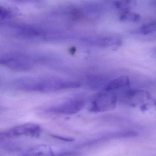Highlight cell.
<instances>
[{"instance_id":"1","label":"cell","mask_w":156,"mask_h":156,"mask_svg":"<svg viewBox=\"0 0 156 156\" xmlns=\"http://www.w3.org/2000/svg\"><path fill=\"white\" fill-rule=\"evenodd\" d=\"M13 85L19 90L27 92L51 93L79 87L78 82L56 77L25 78L16 81Z\"/></svg>"},{"instance_id":"2","label":"cell","mask_w":156,"mask_h":156,"mask_svg":"<svg viewBox=\"0 0 156 156\" xmlns=\"http://www.w3.org/2000/svg\"><path fill=\"white\" fill-rule=\"evenodd\" d=\"M42 129L41 126L35 123H28L13 127L0 134L1 141L21 136L39 137Z\"/></svg>"},{"instance_id":"3","label":"cell","mask_w":156,"mask_h":156,"mask_svg":"<svg viewBox=\"0 0 156 156\" xmlns=\"http://www.w3.org/2000/svg\"><path fill=\"white\" fill-rule=\"evenodd\" d=\"M125 99L133 106L139 105L142 111L148 110L152 107L156 108V101L147 91L129 90L126 91Z\"/></svg>"},{"instance_id":"4","label":"cell","mask_w":156,"mask_h":156,"mask_svg":"<svg viewBox=\"0 0 156 156\" xmlns=\"http://www.w3.org/2000/svg\"><path fill=\"white\" fill-rule=\"evenodd\" d=\"M1 63L12 70L27 71L31 69L34 60L30 56L20 54H10L1 57Z\"/></svg>"},{"instance_id":"5","label":"cell","mask_w":156,"mask_h":156,"mask_svg":"<svg viewBox=\"0 0 156 156\" xmlns=\"http://www.w3.org/2000/svg\"><path fill=\"white\" fill-rule=\"evenodd\" d=\"M117 101L116 95L113 92L103 91L93 99L90 111L94 113L110 111L115 108Z\"/></svg>"},{"instance_id":"6","label":"cell","mask_w":156,"mask_h":156,"mask_svg":"<svg viewBox=\"0 0 156 156\" xmlns=\"http://www.w3.org/2000/svg\"><path fill=\"white\" fill-rule=\"evenodd\" d=\"M86 102L80 98H72L48 108L46 111L65 115H74L80 112L84 107Z\"/></svg>"},{"instance_id":"7","label":"cell","mask_w":156,"mask_h":156,"mask_svg":"<svg viewBox=\"0 0 156 156\" xmlns=\"http://www.w3.org/2000/svg\"><path fill=\"white\" fill-rule=\"evenodd\" d=\"M19 156H55V153L50 146L39 144L21 149Z\"/></svg>"},{"instance_id":"8","label":"cell","mask_w":156,"mask_h":156,"mask_svg":"<svg viewBox=\"0 0 156 156\" xmlns=\"http://www.w3.org/2000/svg\"><path fill=\"white\" fill-rule=\"evenodd\" d=\"M88 41L91 44L103 47H116L119 46L122 43L120 38L115 36L95 37Z\"/></svg>"},{"instance_id":"9","label":"cell","mask_w":156,"mask_h":156,"mask_svg":"<svg viewBox=\"0 0 156 156\" xmlns=\"http://www.w3.org/2000/svg\"><path fill=\"white\" fill-rule=\"evenodd\" d=\"M130 85V80L127 76H120L109 81L104 87V91L113 92L116 90L127 88Z\"/></svg>"},{"instance_id":"10","label":"cell","mask_w":156,"mask_h":156,"mask_svg":"<svg viewBox=\"0 0 156 156\" xmlns=\"http://www.w3.org/2000/svg\"><path fill=\"white\" fill-rule=\"evenodd\" d=\"M135 34L148 35L156 33V22H150L144 23L133 32Z\"/></svg>"},{"instance_id":"11","label":"cell","mask_w":156,"mask_h":156,"mask_svg":"<svg viewBox=\"0 0 156 156\" xmlns=\"http://www.w3.org/2000/svg\"><path fill=\"white\" fill-rule=\"evenodd\" d=\"M119 19L123 22H137L141 20V16L138 13L127 11L122 12L119 16Z\"/></svg>"},{"instance_id":"12","label":"cell","mask_w":156,"mask_h":156,"mask_svg":"<svg viewBox=\"0 0 156 156\" xmlns=\"http://www.w3.org/2000/svg\"><path fill=\"white\" fill-rule=\"evenodd\" d=\"M114 7L119 9L127 11V10L136 4L133 1H118L113 2Z\"/></svg>"},{"instance_id":"13","label":"cell","mask_w":156,"mask_h":156,"mask_svg":"<svg viewBox=\"0 0 156 156\" xmlns=\"http://www.w3.org/2000/svg\"><path fill=\"white\" fill-rule=\"evenodd\" d=\"M80 155L79 152L71 150L62 151L55 153V156H76Z\"/></svg>"},{"instance_id":"14","label":"cell","mask_w":156,"mask_h":156,"mask_svg":"<svg viewBox=\"0 0 156 156\" xmlns=\"http://www.w3.org/2000/svg\"><path fill=\"white\" fill-rule=\"evenodd\" d=\"M51 136L55 138L56 139L59 140H62V141H66V142H73L75 140L73 138L70 137L63 136H58V135H51Z\"/></svg>"},{"instance_id":"15","label":"cell","mask_w":156,"mask_h":156,"mask_svg":"<svg viewBox=\"0 0 156 156\" xmlns=\"http://www.w3.org/2000/svg\"><path fill=\"white\" fill-rule=\"evenodd\" d=\"M155 53H156V50H155Z\"/></svg>"}]
</instances>
